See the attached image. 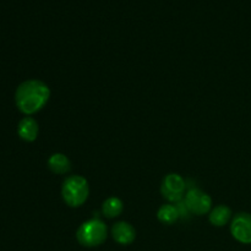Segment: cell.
Masks as SVG:
<instances>
[{"instance_id":"cell-5","label":"cell","mask_w":251,"mask_h":251,"mask_svg":"<svg viewBox=\"0 0 251 251\" xmlns=\"http://www.w3.org/2000/svg\"><path fill=\"white\" fill-rule=\"evenodd\" d=\"M184 202H185L190 213L198 216H202L205 213L211 212V207H212V200H211L210 195L203 193L200 189L189 190L186 193L185 199H184Z\"/></svg>"},{"instance_id":"cell-10","label":"cell","mask_w":251,"mask_h":251,"mask_svg":"<svg viewBox=\"0 0 251 251\" xmlns=\"http://www.w3.org/2000/svg\"><path fill=\"white\" fill-rule=\"evenodd\" d=\"M48 168L54 174H65L71 169V162L64 153H54L49 157Z\"/></svg>"},{"instance_id":"cell-4","label":"cell","mask_w":251,"mask_h":251,"mask_svg":"<svg viewBox=\"0 0 251 251\" xmlns=\"http://www.w3.org/2000/svg\"><path fill=\"white\" fill-rule=\"evenodd\" d=\"M185 180L183 176L176 173H171L166 176L162 181L161 193L164 199L169 202H179L183 200L184 193H185Z\"/></svg>"},{"instance_id":"cell-2","label":"cell","mask_w":251,"mask_h":251,"mask_svg":"<svg viewBox=\"0 0 251 251\" xmlns=\"http://www.w3.org/2000/svg\"><path fill=\"white\" fill-rule=\"evenodd\" d=\"M90 188L83 176H71L65 179L61 188V195L64 201L70 207H80L88 199Z\"/></svg>"},{"instance_id":"cell-6","label":"cell","mask_w":251,"mask_h":251,"mask_svg":"<svg viewBox=\"0 0 251 251\" xmlns=\"http://www.w3.org/2000/svg\"><path fill=\"white\" fill-rule=\"evenodd\" d=\"M230 233L233 238L242 244H251V215L238 213L230 223Z\"/></svg>"},{"instance_id":"cell-11","label":"cell","mask_w":251,"mask_h":251,"mask_svg":"<svg viewBox=\"0 0 251 251\" xmlns=\"http://www.w3.org/2000/svg\"><path fill=\"white\" fill-rule=\"evenodd\" d=\"M157 218L164 225H173L180 218V215H179L176 205L167 203V205L159 207L158 212H157Z\"/></svg>"},{"instance_id":"cell-8","label":"cell","mask_w":251,"mask_h":251,"mask_svg":"<svg viewBox=\"0 0 251 251\" xmlns=\"http://www.w3.org/2000/svg\"><path fill=\"white\" fill-rule=\"evenodd\" d=\"M38 123L31 117H25L24 119L20 120L19 126H17V132L19 136L21 137L24 141L32 142L37 139L38 136Z\"/></svg>"},{"instance_id":"cell-1","label":"cell","mask_w":251,"mask_h":251,"mask_svg":"<svg viewBox=\"0 0 251 251\" xmlns=\"http://www.w3.org/2000/svg\"><path fill=\"white\" fill-rule=\"evenodd\" d=\"M50 97L48 86L39 80H27L17 87L15 102L21 113L26 115L39 112Z\"/></svg>"},{"instance_id":"cell-9","label":"cell","mask_w":251,"mask_h":251,"mask_svg":"<svg viewBox=\"0 0 251 251\" xmlns=\"http://www.w3.org/2000/svg\"><path fill=\"white\" fill-rule=\"evenodd\" d=\"M230 217H232L230 208L226 205H218L211 210L208 220H210L211 225L215 227H223L229 222Z\"/></svg>"},{"instance_id":"cell-12","label":"cell","mask_w":251,"mask_h":251,"mask_svg":"<svg viewBox=\"0 0 251 251\" xmlns=\"http://www.w3.org/2000/svg\"><path fill=\"white\" fill-rule=\"evenodd\" d=\"M124 210L122 200L118 198H109L103 202L102 212L107 218H115L120 216V213Z\"/></svg>"},{"instance_id":"cell-7","label":"cell","mask_w":251,"mask_h":251,"mask_svg":"<svg viewBox=\"0 0 251 251\" xmlns=\"http://www.w3.org/2000/svg\"><path fill=\"white\" fill-rule=\"evenodd\" d=\"M112 235L117 243L122 245H129L136 238V230L130 223L117 222L112 228Z\"/></svg>"},{"instance_id":"cell-3","label":"cell","mask_w":251,"mask_h":251,"mask_svg":"<svg viewBox=\"0 0 251 251\" xmlns=\"http://www.w3.org/2000/svg\"><path fill=\"white\" fill-rule=\"evenodd\" d=\"M76 238L82 247H98L107 239V226L100 218L88 220L78 227L77 232H76Z\"/></svg>"}]
</instances>
